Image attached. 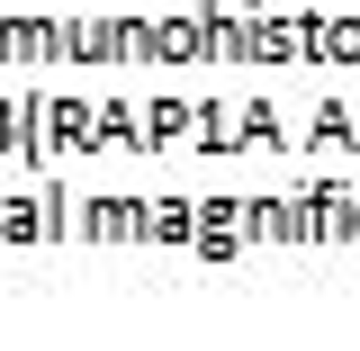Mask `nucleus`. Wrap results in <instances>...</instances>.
I'll use <instances>...</instances> for the list:
<instances>
[]
</instances>
